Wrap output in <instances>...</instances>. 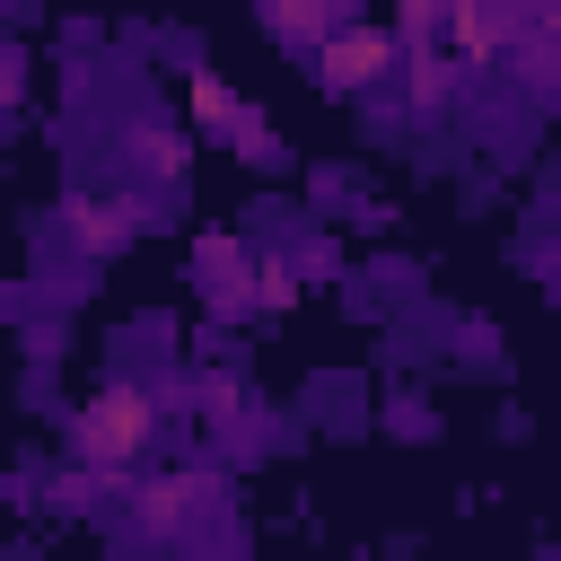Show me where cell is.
<instances>
[{"label": "cell", "instance_id": "obj_3", "mask_svg": "<svg viewBox=\"0 0 561 561\" xmlns=\"http://www.w3.org/2000/svg\"><path fill=\"white\" fill-rule=\"evenodd\" d=\"M307 61H316V79H324L333 96H359V105H386V96H394V70H403L394 35H386V26H359V18H342Z\"/></svg>", "mask_w": 561, "mask_h": 561}, {"label": "cell", "instance_id": "obj_2", "mask_svg": "<svg viewBox=\"0 0 561 561\" xmlns=\"http://www.w3.org/2000/svg\"><path fill=\"white\" fill-rule=\"evenodd\" d=\"M219 517V482L210 473H158L131 491V535L158 543V552H193Z\"/></svg>", "mask_w": 561, "mask_h": 561}, {"label": "cell", "instance_id": "obj_1", "mask_svg": "<svg viewBox=\"0 0 561 561\" xmlns=\"http://www.w3.org/2000/svg\"><path fill=\"white\" fill-rule=\"evenodd\" d=\"M149 438H158V403H149V386H105V394H88V412L70 421V447H79L88 473H131Z\"/></svg>", "mask_w": 561, "mask_h": 561}, {"label": "cell", "instance_id": "obj_4", "mask_svg": "<svg viewBox=\"0 0 561 561\" xmlns=\"http://www.w3.org/2000/svg\"><path fill=\"white\" fill-rule=\"evenodd\" d=\"M140 219H149V210H140V202H131V193H123V184H114V193H96V202H79V210H70V228H79V245H88V254H114V245H123V237H131V228H140Z\"/></svg>", "mask_w": 561, "mask_h": 561}, {"label": "cell", "instance_id": "obj_5", "mask_svg": "<svg viewBox=\"0 0 561 561\" xmlns=\"http://www.w3.org/2000/svg\"><path fill=\"white\" fill-rule=\"evenodd\" d=\"M333 26H342V9H263V35H280V44H307V53H316Z\"/></svg>", "mask_w": 561, "mask_h": 561}]
</instances>
